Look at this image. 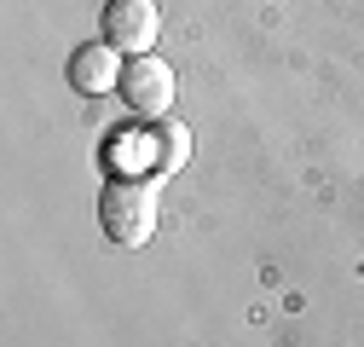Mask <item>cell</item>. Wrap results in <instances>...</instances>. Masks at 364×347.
<instances>
[{
	"instance_id": "6da1fadb",
	"label": "cell",
	"mask_w": 364,
	"mask_h": 347,
	"mask_svg": "<svg viewBox=\"0 0 364 347\" xmlns=\"http://www.w3.org/2000/svg\"><path fill=\"white\" fill-rule=\"evenodd\" d=\"M156 180H127V174H116V180H105L99 191V226L110 243L122 249H139L156 237Z\"/></svg>"
},
{
	"instance_id": "7a4b0ae2",
	"label": "cell",
	"mask_w": 364,
	"mask_h": 347,
	"mask_svg": "<svg viewBox=\"0 0 364 347\" xmlns=\"http://www.w3.org/2000/svg\"><path fill=\"white\" fill-rule=\"evenodd\" d=\"M122 105L133 110V116H145V122H162L168 110H173V93H179V75H173V64L168 58H156V53H145V58H127V70H122Z\"/></svg>"
},
{
	"instance_id": "3957f363",
	"label": "cell",
	"mask_w": 364,
	"mask_h": 347,
	"mask_svg": "<svg viewBox=\"0 0 364 347\" xmlns=\"http://www.w3.org/2000/svg\"><path fill=\"white\" fill-rule=\"evenodd\" d=\"M99 29H105L110 47H122L127 58H145L156 47V35H162V12H156V0H105Z\"/></svg>"
},
{
	"instance_id": "277c9868",
	"label": "cell",
	"mask_w": 364,
	"mask_h": 347,
	"mask_svg": "<svg viewBox=\"0 0 364 347\" xmlns=\"http://www.w3.org/2000/svg\"><path fill=\"white\" fill-rule=\"evenodd\" d=\"M122 47H110V41H93V47H81L70 58V87L87 99H99V93H116L122 87Z\"/></svg>"
},
{
	"instance_id": "5b68a950",
	"label": "cell",
	"mask_w": 364,
	"mask_h": 347,
	"mask_svg": "<svg viewBox=\"0 0 364 347\" xmlns=\"http://www.w3.org/2000/svg\"><path fill=\"white\" fill-rule=\"evenodd\" d=\"M139 156H145V174H179V168H186V156H191V134H186L179 122L151 127V134L139 139Z\"/></svg>"
}]
</instances>
